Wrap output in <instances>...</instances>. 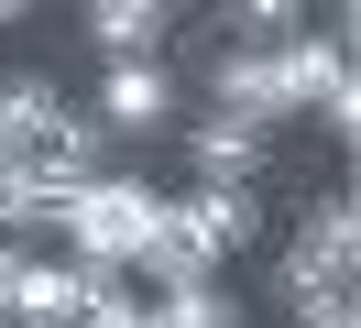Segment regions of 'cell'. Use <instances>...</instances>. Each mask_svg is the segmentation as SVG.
<instances>
[{
	"instance_id": "1",
	"label": "cell",
	"mask_w": 361,
	"mask_h": 328,
	"mask_svg": "<svg viewBox=\"0 0 361 328\" xmlns=\"http://www.w3.org/2000/svg\"><path fill=\"white\" fill-rule=\"evenodd\" d=\"M154 230H164V186L142 164L99 175V186H77L66 208H55V252L88 262V274H132V262L154 252Z\"/></svg>"
},
{
	"instance_id": "2",
	"label": "cell",
	"mask_w": 361,
	"mask_h": 328,
	"mask_svg": "<svg viewBox=\"0 0 361 328\" xmlns=\"http://www.w3.org/2000/svg\"><path fill=\"white\" fill-rule=\"evenodd\" d=\"M88 121L110 131L121 153H154V142H176V121H186V77L176 66H99Z\"/></svg>"
},
{
	"instance_id": "3",
	"label": "cell",
	"mask_w": 361,
	"mask_h": 328,
	"mask_svg": "<svg viewBox=\"0 0 361 328\" xmlns=\"http://www.w3.org/2000/svg\"><path fill=\"white\" fill-rule=\"evenodd\" d=\"M88 296H99V274L66 262V252H23L11 274H0V317H11V328H77Z\"/></svg>"
},
{
	"instance_id": "4",
	"label": "cell",
	"mask_w": 361,
	"mask_h": 328,
	"mask_svg": "<svg viewBox=\"0 0 361 328\" xmlns=\"http://www.w3.org/2000/svg\"><path fill=\"white\" fill-rule=\"evenodd\" d=\"M176 142H186V186H263V164H274V131L230 121V109H186Z\"/></svg>"
},
{
	"instance_id": "5",
	"label": "cell",
	"mask_w": 361,
	"mask_h": 328,
	"mask_svg": "<svg viewBox=\"0 0 361 328\" xmlns=\"http://www.w3.org/2000/svg\"><path fill=\"white\" fill-rule=\"evenodd\" d=\"M274 306H285V317H350L361 306V252H329V241L295 230L285 262H274Z\"/></svg>"
},
{
	"instance_id": "6",
	"label": "cell",
	"mask_w": 361,
	"mask_h": 328,
	"mask_svg": "<svg viewBox=\"0 0 361 328\" xmlns=\"http://www.w3.org/2000/svg\"><path fill=\"white\" fill-rule=\"evenodd\" d=\"M55 121H77V99H66V77H44V66H11L0 77V153H44L55 142Z\"/></svg>"
},
{
	"instance_id": "7",
	"label": "cell",
	"mask_w": 361,
	"mask_h": 328,
	"mask_svg": "<svg viewBox=\"0 0 361 328\" xmlns=\"http://www.w3.org/2000/svg\"><path fill=\"white\" fill-rule=\"evenodd\" d=\"M77 33L99 44L110 66H164V33H176V0H88Z\"/></svg>"
},
{
	"instance_id": "8",
	"label": "cell",
	"mask_w": 361,
	"mask_h": 328,
	"mask_svg": "<svg viewBox=\"0 0 361 328\" xmlns=\"http://www.w3.org/2000/svg\"><path fill=\"white\" fill-rule=\"evenodd\" d=\"M285 33H307L295 0H219V11H208V44H219V55H263V44H285Z\"/></svg>"
},
{
	"instance_id": "9",
	"label": "cell",
	"mask_w": 361,
	"mask_h": 328,
	"mask_svg": "<svg viewBox=\"0 0 361 328\" xmlns=\"http://www.w3.org/2000/svg\"><path fill=\"white\" fill-rule=\"evenodd\" d=\"M154 317H164V328H252V296H230V274H208V284L154 296Z\"/></svg>"
},
{
	"instance_id": "10",
	"label": "cell",
	"mask_w": 361,
	"mask_h": 328,
	"mask_svg": "<svg viewBox=\"0 0 361 328\" xmlns=\"http://www.w3.org/2000/svg\"><path fill=\"white\" fill-rule=\"evenodd\" d=\"M295 230H307V241H329V252H361V197H350V186H317Z\"/></svg>"
},
{
	"instance_id": "11",
	"label": "cell",
	"mask_w": 361,
	"mask_h": 328,
	"mask_svg": "<svg viewBox=\"0 0 361 328\" xmlns=\"http://www.w3.org/2000/svg\"><path fill=\"white\" fill-rule=\"evenodd\" d=\"M77 328H164V317H154V296H142L132 274H99V296H88Z\"/></svg>"
},
{
	"instance_id": "12",
	"label": "cell",
	"mask_w": 361,
	"mask_h": 328,
	"mask_svg": "<svg viewBox=\"0 0 361 328\" xmlns=\"http://www.w3.org/2000/svg\"><path fill=\"white\" fill-rule=\"evenodd\" d=\"M317 131H329V142H339V153H350V142H361V77H339V87H329V99H317Z\"/></svg>"
},
{
	"instance_id": "13",
	"label": "cell",
	"mask_w": 361,
	"mask_h": 328,
	"mask_svg": "<svg viewBox=\"0 0 361 328\" xmlns=\"http://www.w3.org/2000/svg\"><path fill=\"white\" fill-rule=\"evenodd\" d=\"M295 328H361V306H350V317H295Z\"/></svg>"
}]
</instances>
